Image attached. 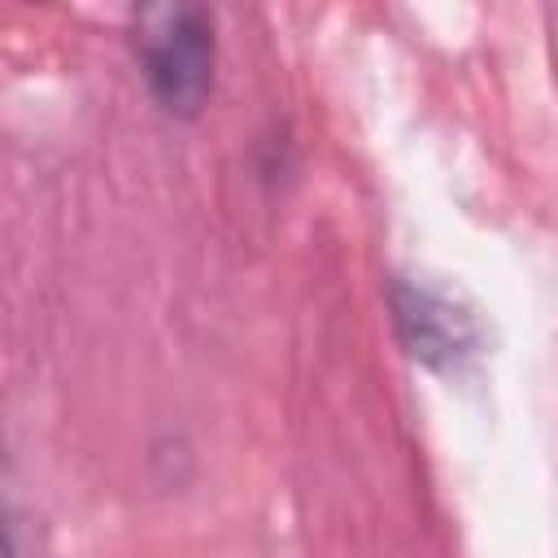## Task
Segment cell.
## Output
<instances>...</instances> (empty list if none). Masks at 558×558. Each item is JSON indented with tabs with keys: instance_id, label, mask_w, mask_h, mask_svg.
I'll use <instances>...</instances> for the list:
<instances>
[{
	"instance_id": "obj_1",
	"label": "cell",
	"mask_w": 558,
	"mask_h": 558,
	"mask_svg": "<svg viewBox=\"0 0 558 558\" xmlns=\"http://www.w3.org/2000/svg\"><path fill=\"white\" fill-rule=\"evenodd\" d=\"M135 57L153 100L196 118L214 87V17L201 4H148L135 13Z\"/></svg>"
},
{
	"instance_id": "obj_2",
	"label": "cell",
	"mask_w": 558,
	"mask_h": 558,
	"mask_svg": "<svg viewBox=\"0 0 558 558\" xmlns=\"http://www.w3.org/2000/svg\"><path fill=\"white\" fill-rule=\"evenodd\" d=\"M392 314L405 353L432 371H458L480 353V318L449 288L401 279L392 288Z\"/></svg>"
}]
</instances>
